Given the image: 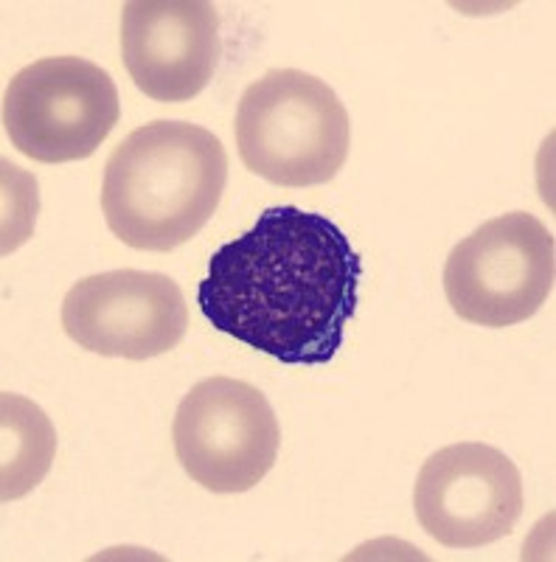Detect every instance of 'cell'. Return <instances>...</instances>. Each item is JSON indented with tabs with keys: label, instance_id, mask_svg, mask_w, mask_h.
Masks as SVG:
<instances>
[{
	"label": "cell",
	"instance_id": "1",
	"mask_svg": "<svg viewBox=\"0 0 556 562\" xmlns=\"http://www.w3.org/2000/svg\"><path fill=\"white\" fill-rule=\"evenodd\" d=\"M363 259L324 214L275 205L225 243L200 281V310L217 333L287 366H324L358 313Z\"/></svg>",
	"mask_w": 556,
	"mask_h": 562
},
{
	"label": "cell",
	"instance_id": "2",
	"mask_svg": "<svg viewBox=\"0 0 556 562\" xmlns=\"http://www.w3.org/2000/svg\"><path fill=\"white\" fill-rule=\"evenodd\" d=\"M228 183V155L212 130L152 122L107 158L102 211L127 248L167 254L197 237Z\"/></svg>",
	"mask_w": 556,
	"mask_h": 562
},
{
	"label": "cell",
	"instance_id": "3",
	"mask_svg": "<svg viewBox=\"0 0 556 562\" xmlns=\"http://www.w3.org/2000/svg\"><path fill=\"white\" fill-rule=\"evenodd\" d=\"M352 124L343 102L307 70H268L237 108V149L245 169L284 189L329 183L343 169Z\"/></svg>",
	"mask_w": 556,
	"mask_h": 562
},
{
	"label": "cell",
	"instance_id": "4",
	"mask_svg": "<svg viewBox=\"0 0 556 562\" xmlns=\"http://www.w3.org/2000/svg\"><path fill=\"white\" fill-rule=\"evenodd\" d=\"M554 234L525 211L484 223L450 250L444 265L453 313L489 329L531 318L554 293Z\"/></svg>",
	"mask_w": 556,
	"mask_h": 562
},
{
	"label": "cell",
	"instance_id": "5",
	"mask_svg": "<svg viewBox=\"0 0 556 562\" xmlns=\"http://www.w3.org/2000/svg\"><path fill=\"white\" fill-rule=\"evenodd\" d=\"M122 115L110 74L82 57H45L14 74L3 93V130L26 158H90Z\"/></svg>",
	"mask_w": 556,
	"mask_h": 562
},
{
	"label": "cell",
	"instance_id": "6",
	"mask_svg": "<svg viewBox=\"0 0 556 562\" xmlns=\"http://www.w3.org/2000/svg\"><path fill=\"white\" fill-rule=\"evenodd\" d=\"M172 439L174 456L194 484L237 495L262 484L273 470L282 430L257 385L208 378L180 400Z\"/></svg>",
	"mask_w": 556,
	"mask_h": 562
},
{
	"label": "cell",
	"instance_id": "7",
	"mask_svg": "<svg viewBox=\"0 0 556 562\" xmlns=\"http://www.w3.org/2000/svg\"><path fill=\"white\" fill-rule=\"evenodd\" d=\"M523 504L518 464L484 441L435 450L419 470L413 490L416 518L447 549L498 543L514 531Z\"/></svg>",
	"mask_w": 556,
	"mask_h": 562
},
{
	"label": "cell",
	"instance_id": "8",
	"mask_svg": "<svg viewBox=\"0 0 556 562\" xmlns=\"http://www.w3.org/2000/svg\"><path fill=\"white\" fill-rule=\"evenodd\" d=\"M63 329L73 344L102 358L149 360L178 349L189 329V307L169 276L110 270L68 290Z\"/></svg>",
	"mask_w": 556,
	"mask_h": 562
},
{
	"label": "cell",
	"instance_id": "9",
	"mask_svg": "<svg viewBox=\"0 0 556 562\" xmlns=\"http://www.w3.org/2000/svg\"><path fill=\"white\" fill-rule=\"evenodd\" d=\"M122 57L144 97H200L223 57L217 7L208 0H129L122 12Z\"/></svg>",
	"mask_w": 556,
	"mask_h": 562
},
{
	"label": "cell",
	"instance_id": "10",
	"mask_svg": "<svg viewBox=\"0 0 556 562\" xmlns=\"http://www.w3.org/2000/svg\"><path fill=\"white\" fill-rule=\"evenodd\" d=\"M3 416H0V428H3V501L23 498L32 492L39 481L45 479L48 467L54 461L57 450V436L48 416L34 403L23 400L18 394H3Z\"/></svg>",
	"mask_w": 556,
	"mask_h": 562
}]
</instances>
